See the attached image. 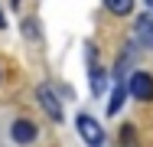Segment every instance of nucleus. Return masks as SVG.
Returning a JSON list of instances; mask_svg holds the SVG:
<instances>
[{
	"label": "nucleus",
	"mask_w": 153,
	"mask_h": 147,
	"mask_svg": "<svg viewBox=\"0 0 153 147\" xmlns=\"http://www.w3.org/2000/svg\"><path fill=\"white\" fill-rule=\"evenodd\" d=\"M36 98H39L42 111L52 118V121H62V118H65V111H62V101H59V95L52 92V85H46V82H42V85L36 88Z\"/></svg>",
	"instance_id": "3"
},
{
	"label": "nucleus",
	"mask_w": 153,
	"mask_h": 147,
	"mask_svg": "<svg viewBox=\"0 0 153 147\" xmlns=\"http://www.w3.org/2000/svg\"><path fill=\"white\" fill-rule=\"evenodd\" d=\"M104 85H108V72H104L101 65H91V92H94V95H101Z\"/></svg>",
	"instance_id": "7"
},
{
	"label": "nucleus",
	"mask_w": 153,
	"mask_h": 147,
	"mask_svg": "<svg viewBox=\"0 0 153 147\" xmlns=\"http://www.w3.org/2000/svg\"><path fill=\"white\" fill-rule=\"evenodd\" d=\"M75 124H78V137H82L88 147H101L104 144V131H101V124H98L91 115L82 111V115L75 118Z\"/></svg>",
	"instance_id": "2"
},
{
	"label": "nucleus",
	"mask_w": 153,
	"mask_h": 147,
	"mask_svg": "<svg viewBox=\"0 0 153 147\" xmlns=\"http://www.w3.org/2000/svg\"><path fill=\"white\" fill-rule=\"evenodd\" d=\"M104 7L114 13V16H127L134 10V0H104Z\"/></svg>",
	"instance_id": "8"
},
{
	"label": "nucleus",
	"mask_w": 153,
	"mask_h": 147,
	"mask_svg": "<svg viewBox=\"0 0 153 147\" xmlns=\"http://www.w3.org/2000/svg\"><path fill=\"white\" fill-rule=\"evenodd\" d=\"M23 33H26V36H39V26H36V20H23Z\"/></svg>",
	"instance_id": "9"
},
{
	"label": "nucleus",
	"mask_w": 153,
	"mask_h": 147,
	"mask_svg": "<svg viewBox=\"0 0 153 147\" xmlns=\"http://www.w3.org/2000/svg\"><path fill=\"white\" fill-rule=\"evenodd\" d=\"M134 39L143 46V49H153V16H140L134 23Z\"/></svg>",
	"instance_id": "5"
},
{
	"label": "nucleus",
	"mask_w": 153,
	"mask_h": 147,
	"mask_svg": "<svg viewBox=\"0 0 153 147\" xmlns=\"http://www.w3.org/2000/svg\"><path fill=\"white\" fill-rule=\"evenodd\" d=\"M121 141H124V144H134V124H124V131H121Z\"/></svg>",
	"instance_id": "10"
},
{
	"label": "nucleus",
	"mask_w": 153,
	"mask_h": 147,
	"mask_svg": "<svg viewBox=\"0 0 153 147\" xmlns=\"http://www.w3.org/2000/svg\"><path fill=\"white\" fill-rule=\"evenodd\" d=\"M147 3H150V7H153V0H147Z\"/></svg>",
	"instance_id": "12"
},
{
	"label": "nucleus",
	"mask_w": 153,
	"mask_h": 147,
	"mask_svg": "<svg viewBox=\"0 0 153 147\" xmlns=\"http://www.w3.org/2000/svg\"><path fill=\"white\" fill-rule=\"evenodd\" d=\"M124 95H127V82H114V92H111V98H108V115L111 118L124 108Z\"/></svg>",
	"instance_id": "6"
},
{
	"label": "nucleus",
	"mask_w": 153,
	"mask_h": 147,
	"mask_svg": "<svg viewBox=\"0 0 153 147\" xmlns=\"http://www.w3.org/2000/svg\"><path fill=\"white\" fill-rule=\"evenodd\" d=\"M127 92H130L137 101H153V75H150V72H143V69L130 72V79H127Z\"/></svg>",
	"instance_id": "1"
},
{
	"label": "nucleus",
	"mask_w": 153,
	"mask_h": 147,
	"mask_svg": "<svg viewBox=\"0 0 153 147\" xmlns=\"http://www.w3.org/2000/svg\"><path fill=\"white\" fill-rule=\"evenodd\" d=\"M7 26V16H3V10H0V29Z\"/></svg>",
	"instance_id": "11"
},
{
	"label": "nucleus",
	"mask_w": 153,
	"mask_h": 147,
	"mask_svg": "<svg viewBox=\"0 0 153 147\" xmlns=\"http://www.w3.org/2000/svg\"><path fill=\"white\" fill-rule=\"evenodd\" d=\"M10 137H13L16 144L26 147V144H33V141L39 137V128H36L33 121H26V118H16V121L10 124Z\"/></svg>",
	"instance_id": "4"
}]
</instances>
